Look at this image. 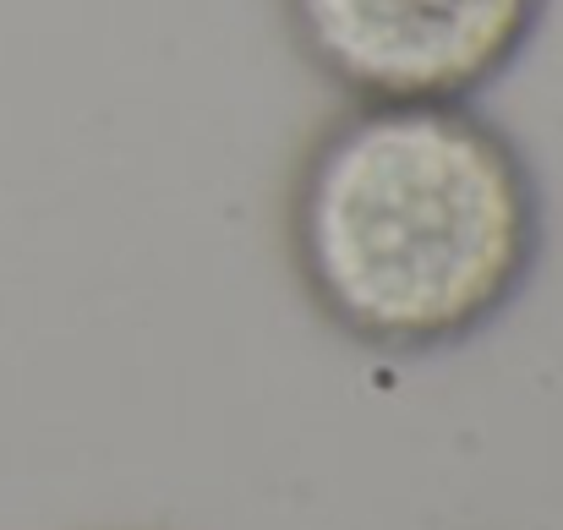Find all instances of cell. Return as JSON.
<instances>
[{"label":"cell","instance_id":"cell-1","mask_svg":"<svg viewBox=\"0 0 563 530\" xmlns=\"http://www.w3.org/2000/svg\"><path fill=\"white\" fill-rule=\"evenodd\" d=\"M285 252L312 312L356 351L449 355L531 290L548 191L482 104H345L290 170Z\"/></svg>","mask_w":563,"mask_h":530},{"label":"cell","instance_id":"cell-2","mask_svg":"<svg viewBox=\"0 0 563 530\" xmlns=\"http://www.w3.org/2000/svg\"><path fill=\"white\" fill-rule=\"evenodd\" d=\"M296 55L345 104H482L537 44L553 0H279Z\"/></svg>","mask_w":563,"mask_h":530}]
</instances>
